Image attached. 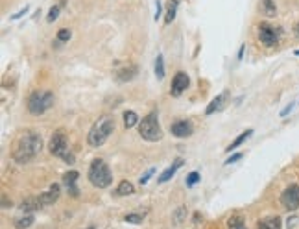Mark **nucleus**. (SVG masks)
Wrapping results in <instances>:
<instances>
[{"instance_id": "1", "label": "nucleus", "mask_w": 299, "mask_h": 229, "mask_svg": "<svg viewBox=\"0 0 299 229\" xmlns=\"http://www.w3.org/2000/svg\"><path fill=\"white\" fill-rule=\"evenodd\" d=\"M43 150V139L37 132L28 130L17 139L15 146H13V161L19 165L30 163L32 159H36L39 155V152Z\"/></svg>"}, {"instance_id": "2", "label": "nucleus", "mask_w": 299, "mask_h": 229, "mask_svg": "<svg viewBox=\"0 0 299 229\" xmlns=\"http://www.w3.org/2000/svg\"><path fill=\"white\" fill-rule=\"evenodd\" d=\"M113 130H114L113 116H109V114L100 116L96 122L93 124V128L89 130V135H87L89 146H93V148H100L102 144H106V141L109 139V135L113 133Z\"/></svg>"}, {"instance_id": "3", "label": "nucleus", "mask_w": 299, "mask_h": 229, "mask_svg": "<svg viewBox=\"0 0 299 229\" xmlns=\"http://www.w3.org/2000/svg\"><path fill=\"white\" fill-rule=\"evenodd\" d=\"M87 177H89V181H91L94 187H98V189H107V187L111 185V181H113L111 170H109V167H107L102 159H94V161L91 163Z\"/></svg>"}, {"instance_id": "4", "label": "nucleus", "mask_w": 299, "mask_h": 229, "mask_svg": "<svg viewBox=\"0 0 299 229\" xmlns=\"http://www.w3.org/2000/svg\"><path fill=\"white\" fill-rule=\"evenodd\" d=\"M139 133L144 141L148 142H157L163 139V130L159 124V116L155 111L148 113L141 122H139Z\"/></svg>"}, {"instance_id": "5", "label": "nucleus", "mask_w": 299, "mask_h": 229, "mask_svg": "<svg viewBox=\"0 0 299 229\" xmlns=\"http://www.w3.org/2000/svg\"><path fill=\"white\" fill-rule=\"evenodd\" d=\"M54 100H56L54 93L44 91V89H37L28 98V111L32 114H36V116H39V114H43L44 111H48L54 106Z\"/></svg>"}, {"instance_id": "6", "label": "nucleus", "mask_w": 299, "mask_h": 229, "mask_svg": "<svg viewBox=\"0 0 299 229\" xmlns=\"http://www.w3.org/2000/svg\"><path fill=\"white\" fill-rule=\"evenodd\" d=\"M48 150L56 157L65 159L67 163H74V153L69 150V141H67V133L63 130H56L52 139L48 142Z\"/></svg>"}, {"instance_id": "7", "label": "nucleus", "mask_w": 299, "mask_h": 229, "mask_svg": "<svg viewBox=\"0 0 299 229\" xmlns=\"http://www.w3.org/2000/svg\"><path fill=\"white\" fill-rule=\"evenodd\" d=\"M281 203L284 205V209L296 211L299 207V185L286 187L284 192L281 194Z\"/></svg>"}, {"instance_id": "8", "label": "nucleus", "mask_w": 299, "mask_h": 229, "mask_svg": "<svg viewBox=\"0 0 299 229\" xmlns=\"http://www.w3.org/2000/svg\"><path fill=\"white\" fill-rule=\"evenodd\" d=\"M188 85H190V78H188V74L183 71H179L174 76V79H172V96H181L183 95V91L185 89H188Z\"/></svg>"}, {"instance_id": "9", "label": "nucleus", "mask_w": 299, "mask_h": 229, "mask_svg": "<svg viewBox=\"0 0 299 229\" xmlns=\"http://www.w3.org/2000/svg\"><path fill=\"white\" fill-rule=\"evenodd\" d=\"M78 177H79V172L78 170H69L67 174H63V185L67 187V191L71 194L72 198H78L79 196V189H78Z\"/></svg>"}, {"instance_id": "10", "label": "nucleus", "mask_w": 299, "mask_h": 229, "mask_svg": "<svg viewBox=\"0 0 299 229\" xmlns=\"http://www.w3.org/2000/svg\"><path fill=\"white\" fill-rule=\"evenodd\" d=\"M259 39H261V43L266 44V46H275L277 44V32H275V28L268 26V24H261L259 26Z\"/></svg>"}, {"instance_id": "11", "label": "nucleus", "mask_w": 299, "mask_h": 229, "mask_svg": "<svg viewBox=\"0 0 299 229\" xmlns=\"http://www.w3.org/2000/svg\"><path fill=\"white\" fill-rule=\"evenodd\" d=\"M170 132L174 137L177 139H187V137H190L194 132L192 124L188 122V120H177V122L172 124V128H170Z\"/></svg>"}, {"instance_id": "12", "label": "nucleus", "mask_w": 299, "mask_h": 229, "mask_svg": "<svg viewBox=\"0 0 299 229\" xmlns=\"http://www.w3.org/2000/svg\"><path fill=\"white\" fill-rule=\"evenodd\" d=\"M229 98H231V93L229 91H224V93H220L218 96L212 100L211 104L207 106V109H205V114H212V113H218V111H222L224 107L227 106Z\"/></svg>"}, {"instance_id": "13", "label": "nucleus", "mask_w": 299, "mask_h": 229, "mask_svg": "<svg viewBox=\"0 0 299 229\" xmlns=\"http://www.w3.org/2000/svg\"><path fill=\"white\" fill-rule=\"evenodd\" d=\"M59 194H61V187L57 185V183H54V185H50V189L46 192L39 196V202H41V205H52V203L59 200Z\"/></svg>"}, {"instance_id": "14", "label": "nucleus", "mask_w": 299, "mask_h": 229, "mask_svg": "<svg viewBox=\"0 0 299 229\" xmlns=\"http://www.w3.org/2000/svg\"><path fill=\"white\" fill-rule=\"evenodd\" d=\"M137 74H139V67L137 65H126V67L116 71V79L118 81H131Z\"/></svg>"}, {"instance_id": "15", "label": "nucleus", "mask_w": 299, "mask_h": 229, "mask_svg": "<svg viewBox=\"0 0 299 229\" xmlns=\"http://www.w3.org/2000/svg\"><path fill=\"white\" fill-rule=\"evenodd\" d=\"M259 229H282V220L279 216H270V218H262L257 224Z\"/></svg>"}, {"instance_id": "16", "label": "nucleus", "mask_w": 299, "mask_h": 229, "mask_svg": "<svg viewBox=\"0 0 299 229\" xmlns=\"http://www.w3.org/2000/svg\"><path fill=\"white\" fill-rule=\"evenodd\" d=\"M181 165H183V159L177 157L176 161H174V165H172V167H168L167 170H165V172L161 174V177H159V183H167L168 179H170V177H172V176H174V174H176L177 168L181 167Z\"/></svg>"}, {"instance_id": "17", "label": "nucleus", "mask_w": 299, "mask_h": 229, "mask_svg": "<svg viewBox=\"0 0 299 229\" xmlns=\"http://www.w3.org/2000/svg\"><path fill=\"white\" fill-rule=\"evenodd\" d=\"M41 207L43 205L39 202V198H28V200H24V202L20 203V211L22 212H34L37 209H41Z\"/></svg>"}, {"instance_id": "18", "label": "nucleus", "mask_w": 299, "mask_h": 229, "mask_svg": "<svg viewBox=\"0 0 299 229\" xmlns=\"http://www.w3.org/2000/svg\"><path fill=\"white\" fill-rule=\"evenodd\" d=\"M32 222H34V214L32 212H24V216H19V218H15V222H13V226L17 229H26L32 226Z\"/></svg>"}, {"instance_id": "19", "label": "nucleus", "mask_w": 299, "mask_h": 229, "mask_svg": "<svg viewBox=\"0 0 299 229\" xmlns=\"http://www.w3.org/2000/svg\"><path fill=\"white\" fill-rule=\"evenodd\" d=\"M177 6H179V0H170V4H168V9H167V17H165V22H167V24H170V22L176 19Z\"/></svg>"}, {"instance_id": "20", "label": "nucleus", "mask_w": 299, "mask_h": 229, "mask_svg": "<svg viewBox=\"0 0 299 229\" xmlns=\"http://www.w3.org/2000/svg\"><path fill=\"white\" fill-rule=\"evenodd\" d=\"M251 135H253V130H246V132L242 133V135H238L237 139H235V141H233V142H231V144H229L227 152H231V150H235V148H238V146H240L242 142L246 141V139H249Z\"/></svg>"}, {"instance_id": "21", "label": "nucleus", "mask_w": 299, "mask_h": 229, "mask_svg": "<svg viewBox=\"0 0 299 229\" xmlns=\"http://www.w3.org/2000/svg\"><path fill=\"white\" fill-rule=\"evenodd\" d=\"M133 192H135V187H133V183H130V181H120V185L116 189V194H118V196H131Z\"/></svg>"}, {"instance_id": "22", "label": "nucleus", "mask_w": 299, "mask_h": 229, "mask_svg": "<svg viewBox=\"0 0 299 229\" xmlns=\"http://www.w3.org/2000/svg\"><path fill=\"white\" fill-rule=\"evenodd\" d=\"M137 122H139V116H137L135 111H126V113H124V126H126L128 130L133 128Z\"/></svg>"}, {"instance_id": "23", "label": "nucleus", "mask_w": 299, "mask_h": 229, "mask_svg": "<svg viewBox=\"0 0 299 229\" xmlns=\"http://www.w3.org/2000/svg\"><path fill=\"white\" fill-rule=\"evenodd\" d=\"M155 76H157V79L165 78V59H163L161 54H159L157 59H155Z\"/></svg>"}, {"instance_id": "24", "label": "nucleus", "mask_w": 299, "mask_h": 229, "mask_svg": "<svg viewBox=\"0 0 299 229\" xmlns=\"http://www.w3.org/2000/svg\"><path fill=\"white\" fill-rule=\"evenodd\" d=\"M262 11H264V15H268V17H275L277 9H275L273 0H262Z\"/></svg>"}, {"instance_id": "25", "label": "nucleus", "mask_w": 299, "mask_h": 229, "mask_svg": "<svg viewBox=\"0 0 299 229\" xmlns=\"http://www.w3.org/2000/svg\"><path fill=\"white\" fill-rule=\"evenodd\" d=\"M227 226H229V229H246V224H244V220H242L240 216H233V218H229Z\"/></svg>"}, {"instance_id": "26", "label": "nucleus", "mask_w": 299, "mask_h": 229, "mask_svg": "<svg viewBox=\"0 0 299 229\" xmlns=\"http://www.w3.org/2000/svg\"><path fill=\"white\" fill-rule=\"evenodd\" d=\"M124 220L130 222V224H141L142 214H137V212H133V214H126V216H124Z\"/></svg>"}, {"instance_id": "27", "label": "nucleus", "mask_w": 299, "mask_h": 229, "mask_svg": "<svg viewBox=\"0 0 299 229\" xmlns=\"http://www.w3.org/2000/svg\"><path fill=\"white\" fill-rule=\"evenodd\" d=\"M198 181H200V174H198V172H190V174L187 176V187H194Z\"/></svg>"}, {"instance_id": "28", "label": "nucleus", "mask_w": 299, "mask_h": 229, "mask_svg": "<svg viewBox=\"0 0 299 229\" xmlns=\"http://www.w3.org/2000/svg\"><path fill=\"white\" fill-rule=\"evenodd\" d=\"M71 37H72L71 30H67V28H63V30L57 32V41H63V43H65V41H69Z\"/></svg>"}, {"instance_id": "29", "label": "nucleus", "mask_w": 299, "mask_h": 229, "mask_svg": "<svg viewBox=\"0 0 299 229\" xmlns=\"http://www.w3.org/2000/svg\"><path fill=\"white\" fill-rule=\"evenodd\" d=\"M59 9H61V6H54V8H50V11H48V22H54L56 19H57V15H59Z\"/></svg>"}, {"instance_id": "30", "label": "nucleus", "mask_w": 299, "mask_h": 229, "mask_svg": "<svg viewBox=\"0 0 299 229\" xmlns=\"http://www.w3.org/2000/svg\"><path fill=\"white\" fill-rule=\"evenodd\" d=\"M183 216H185V209L181 207V209H179V211H177L176 214H174V218H176V224H181V220H183Z\"/></svg>"}, {"instance_id": "31", "label": "nucleus", "mask_w": 299, "mask_h": 229, "mask_svg": "<svg viewBox=\"0 0 299 229\" xmlns=\"http://www.w3.org/2000/svg\"><path fill=\"white\" fill-rule=\"evenodd\" d=\"M153 172H155V170H153V168H150L148 172H146V174H144V176L141 177V183H142V185H144V183H148V179L151 177V174H153Z\"/></svg>"}, {"instance_id": "32", "label": "nucleus", "mask_w": 299, "mask_h": 229, "mask_svg": "<svg viewBox=\"0 0 299 229\" xmlns=\"http://www.w3.org/2000/svg\"><path fill=\"white\" fill-rule=\"evenodd\" d=\"M28 6H24V9H20V11H19V13H15V15H11V19H13V20H17V19H20L22 17V15H26L28 13Z\"/></svg>"}, {"instance_id": "33", "label": "nucleus", "mask_w": 299, "mask_h": 229, "mask_svg": "<svg viewBox=\"0 0 299 229\" xmlns=\"http://www.w3.org/2000/svg\"><path fill=\"white\" fill-rule=\"evenodd\" d=\"M238 159H242V153H235V155H231V157L225 161V165H231V163H235V161H238Z\"/></svg>"}, {"instance_id": "34", "label": "nucleus", "mask_w": 299, "mask_h": 229, "mask_svg": "<svg viewBox=\"0 0 299 229\" xmlns=\"http://www.w3.org/2000/svg\"><path fill=\"white\" fill-rule=\"evenodd\" d=\"M292 107H294V104H290L288 107H284V109L281 111V116H286V114H288V113L292 111Z\"/></svg>"}, {"instance_id": "35", "label": "nucleus", "mask_w": 299, "mask_h": 229, "mask_svg": "<svg viewBox=\"0 0 299 229\" xmlns=\"http://www.w3.org/2000/svg\"><path fill=\"white\" fill-rule=\"evenodd\" d=\"M161 17V4H155V20H157V19Z\"/></svg>"}, {"instance_id": "36", "label": "nucleus", "mask_w": 299, "mask_h": 229, "mask_svg": "<svg viewBox=\"0 0 299 229\" xmlns=\"http://www.w3.org/2000/svg\"><path fill=\"white\" fill-rule=\"evenodd\" d=\"M242 56H244V44H242L240 50H238V59H242Z\"/></svg>"}, {"instance_id": "37", "label": "nucleus", "mask_w": 299, "mask_h": 229, "mask_svg": "<svg viewBox=\"0 0 299 229\" xmlns=\"http://www.w3.org/2000/svg\"><path fill=\"white\" fill-rule=\"evenodd\" d=\"M294 30H296V36L299 37V22H298V24H296V28H294Z\"/></svg>"}, {"instance_id": "38", "label": "nucleus", "mask_w": 299, "mask_h": 229, "mask_svg": "<svg viewBox=\"0 0 299 229\" xmlns=\"http://www.w3.org/2000/svg\"><path fill=\"white\" fill-rule=\"evenodd\" d=\"M296 56H299V50H296Z\"/></svg>"}, {"instance_id": "39", "label": "nucleus", "mask_w": 299, "mask_h": 229, "mask_svg": "<svg viewBox=\"0 0 299 229\" xmlns=\"http://www.w3.org/2000/svg\"><path fill=\"white\" fill-rule=\"evenodd\" d=\"M87 229H94V228H87Z\"/></svg>"}]
</instances>
